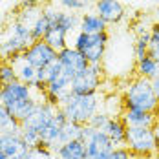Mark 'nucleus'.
<instances>
[{
	"instance_id": "obj_1",
	"label": "nucleus",
	"mask_w": 159,
	"mask_h": 159,
	"mask_svg": "<svg viewBox=\"0 0 159 159\" xmlns=\"http://www.w3.org/2000/svg\"><path fill=\"white\" fill-rule=\"evenodd\" d=\"M39 101H44V95L37 93L31 86H28L20 80L6 84L4 92H2V104L11 111V115L18 123H24L31 115V111L35 110Z\"/></svg>"
},
{
	"instance_id": "obj_2",
	"label": "nucleus",
	"mask_w": 159,
	"mask_h": 159,
	"mask_svg": "<svg viewBox=\"0 0 159 159\" xmlns=\"http://www.w3.org/2000/svg\"><path fill=\"white\" fill-rule=\"evenodd\" d=\"M121 95H123L125 108L143 110V111H150V113L159 115V101L156 93H154L150 79H144V77L130 79L126 82V86L123 88Z\"/></svg>"
},
{
	"instance_id": "obj_3",
	"label": "nucleus",
	"mask_w": 159,
	"mask_h": 159,
	"mask_svg": "<svg viewBox=\"0 0 159 159\" xmlns=\"http://www.w3.org/2000/svg\"><path fill=\"white\" fill-rule=\"evenodd\" d=\"M102 101H104V93H101V92L86 93V95L70 93L61 102V110L68 117V121H73L79 125H88L92 115L102 110Z\"/></svg>"
},
{
	"instance_id": "obj_4",
	"label": "nucleus",
	"mask_w": 159,
	"mask_h": 159,
	"mask_svg": "<svg viewBox=\"0 0 159 159\" xmlns=\"http://www.w3.org/2000/svg\"><path fill=\"white\" fill-rule=\"evenodd\" d=\"M33 42L35 40H33L31 35V28L13 20L6 30V39L0 42V59L2 61H11L15 55L24 53Z\"/></svg>"
},
{
	"instance_id": "obj_5",
	"label": "nucleus",
	"mask_w": 159,
	"mask_h": 159,
	"mask_svg": "<svg viewBox=\"0 0 159 159\" xmlns=\"http://www.w3.org/2000/svg\"><path fill=\"white\" fill-rule=\"evenodd\" d=\"M108 42H110L108 31L95 33V35H88V33L79 31L73 39V48L80 51L90 64H102Z\"/></svg>"
},
{
	"instance_id": "obj_6",
	"label": "nucleus",
	"mask_w": 159,
	"mask_h": 159,
	"mask_svg": "<svg viewBox=\"0 0 159 159\" xmlns=\"http://www.w3.org/2000/svg\"><path fill=\"white\" fill-rule=\"evenodd\" d=\"M125 146L139 157H150L159 152V141L154 134V128H126Z\"/></svg>"
},
{
	"instance_id": "obj_7",
	"label": "nucleus",
	"mask_w": 159,
	"mask_h": 159,
	"mask_svg": "<svg viewBox=\"0 0 159 159\" xmlns=\"http://www.w3.org/2000/svg\"><path fill=\"white\" fill-rule=\"evenodd\" d=\"M82 143L86 150V159H108L111 150L115 148L102 130H95L88 125H84L82 130Z\"/></svg>"
},
{
	"instance_id": "obj_8",
	"label": "nucleus",
	"mask_w": 159,
	"mask_h": 159,
	"mask_svg": "<svg viewBox=\"0 0 159 159\" xmlns=\"http://www.w3.org/2000/svg\"><path fill=\"white\" fill-rule=\"evenodd\" d=\"M104 80V70L102 64H90L84 71L77 73L71 80V93L75 95H86L99 92Z\"/></svg>"
},
{
	"instance_id": "obj_9",
	"label": "nucleus",
	"mask_w": 159,
	"mask_h": 159,
	"mask_svg": "<svg viewBox=\"0 0 159 159\" xmlns=\"http://www.w3.org/2000/svg\"><path fill=\"white\" fill-rule=\"evenodd\" d=\"M30 152V146L20 135V130L0 134V159H24Z\"/></svg>"
},
{
	"instance_id": "obj_10",
	"label": "nucleus",
	"mask_w": 159,
	"mask_h": 159,
	"mask_svg": "<svg viewBox=\"0 0 159 159\" xmlns=\"http://www.w3.org/2000/svg\"><path fill=\"white\" fill-rule=\"evenodd\" d=\"M26 57V61L30 64H33L37 70H42V68H48L49 64H53L59 57V51L51 48L49 44H46L44 40H35L30 48L22 53Z\"/></svg>"
},
{
	"instance_id": "obj_11",
	"label": "nucleus",
	"mask_w": 159,
	"mask_h": 159,
	"mask_svg": "<svg viewBox=\"0 0 159 159\" xmlns=\"http://www.w3.org/2000/svg\"><path fill=\"white\" fill-rule=\"evenodd\" d=\"M42 13L48 18L49 26H57V28L64 30L66 33H71L75 30H79L80 16L77 13H71V11H66V9H57V6H53V4L44 6Z\"/></svg>"
},
{
	"instance_id": "obj_12",
	"label": "nucleus",
	"mask_w": 159,
	"mask_h": 159,
	"mask_svg": "<svg viewBox=\"0 0 159 159\" xmlns=\"http://www.w3.org/2000/svg\"><path fill=\"white\" fill-rule=\"evenodd\" d=\"M68 123V117L64 115V111L59 108L57 113L53 115V119L49 121V125L44 130H40V144L48 146L49 150H57L62 144V126Z\"/></svg>"
},
{
	"instance_id": "obj_13",
	"label": "nucleus",
	"mask_w": 159,
	"mask_h": 159,
	"mask_svg": "<svg viewBox=\"0 0 159 159\" xmlns=\"http://www.w3.org/2000/svg\"><path fill=\"white\" fill-rule=\"evenodd\" d=\"M57 61L62 64V68L71 75V77H75L77 73L84 71V70L90 66V62L86 61V57H84L80 51H77L73 46H68V48L61 49Z\"/></svg>"
},
{
	"instance_id": "obj_14",
	"label": "nucleus",
	"mask_w": 159,
	"mask_h": 159,
	"mask_svg": "<svg viewBox=\"0 0 159 159\" xmlns=\"http://www.w3.org/2000/svg\"><path fill=\"white\" fill-rule=\"evenodd\" d=\"M57 106H53V104H49L46 101H39L37 102V106H35V110L31 111V115L24 121V123H20V125H26V126H31L35 130H44V128L49 125V121L53 119V115L57 113Z\"/></svg>"
},
{
	"instance_id": "obj_15",
	"label": "nucleus",
	"mask_w": 159,
	"mask_h": 159,
	"mask_svg": "<svg viewBox=\"0 0 159 159\" xmlns=\"http://www.w3.org/2000/svg\"><path fill=\"white\" fill-rule=\"evenodd\" d=\"M95 13L106 24H121L126 18V9L119 0H102L95 4Z\"/></svg>"
},
{
	"instance_id": "obj_16",
	"label": "nucleus",
	"mask_w": 159,
	"mask_h": 159,
	"mask_svg": "<svg viewBox=\"0 0 159 159\" xmlns=\"http://www.w3.org/2000/svg\"><path fill=\"white\" fill-rule=\"evenodd\" d=\"M157 119L159 115L150 113V111H143V110L125 108V111L121 113V121L126 125V128H154Z\"/></svg>"
},
{
	"instance_id": "obj_17",
	"label": "nucleus",
	"mask_w": 159,
	"mask_h": 159,
	"mask_svg": "<svg viewBox=\"0 0 159 159\" xmlns=\"http://www.w3.org/2000/svg\"><path fill=\"white\" fill-rule=\"evenodd\" d=\"M9 62L13 64V68H15V73H16V80H20V82H24V84H28V86H33L35 84V80H37V68L30 64L26 61V57L20 53V55H15Z\"/></svg>"
},
{
	"instance_id": "obj_18",
	"label": "nucleus",
	"mask_w": 159,
	"mask_h": 159,
	"mask_svg": "<svg viewBox=\"0 0 159 159\" xmlns=\"http://www.w3.org/2000/svg\"><path fill=\"white\" fill-rule=\"evenodd\" d=\"M102 132L108 135V139L113 143V146H125V143H126V125L121 121V117H110L108 125L104 126Z\"/></svg>"
},
{
	"instance_id": "obj_19",
	"label": "nucleus",
	"mask_w": 159,
	"mask_h": 159,
	"mask_svg": "<svg viewBox=\"0 0 159 159\" xmlns=\"http://www.w3.org/2000/svg\"><path fill=\"white\" fill-rule=\"evenodd\" d=\"M106 22L97 15V13H90V11H84L80 15L79 20V31L88 33V35H95V33H102L106 31Z\"/></svg>"
},
{
	"instance_id": "obj_20",
	"label": "nucleus",
	"mask_w": 159,
	"mask_h": 159,
	"mask_svg": "<svg viewBox=\"0 0 159 159\" xmlns=\"http://www.w3.org/2000/svg\"><path fill=\"white\" fill-rule=\"evenodd\" d=\"M57 159H86V150L82 141H68L55 150Z\"/></svg>"
},
{
	"instance_id": "obj_21",
	"label": "nucleus",
	"mask_w": 159,
	"mask_h": 159,
	"mask_svg": "<svg viewBox=\"0 0 159 159\" xmlns=\"http://www.w3.org/2000/svg\"><path fill=\"white\" fill-rule=\"evenodd\" d=\"M46 44H49L55 51H61V49L68 48V33L57 28V26H49V30L46 31L44 39H42Z\"/></svg>"
},
{
	"instance_id": "obj_22",
	"label": "nucleus",
	"mask_w": 159,
	"mask_h": 159,
	"mask_svg": "<svg viewBox=\"0 0 159 159\" xmlns=\"http://www.w3.org/2000/svg\"><path fill=\"white\" fill-rule=\"evenodd\" d=\"M42 9L44 6H28V7H20L18 13H16L15 20L28 26V28H33V24L37 22V18L42 15Z\"/></svg>"
},
{
	"instance_id": "obj_23",
	"label": "nucleus",
	"mask_w": 159,
	"mask_h": 159,
	"mask_svg": "<svg viewBox=\"0 0 159 159\" xmlns=\"http://www.w3.org/2000/svg\"><path fill=\"white\" fill-rule=\"evenodd\" d=\"M102 110L106 111L110 117H121V113L125 111L123 95H119V93H108V95H104Z\"/></svg>"
},
{
	"instance_id": "obj_24",
	"label": "nucleus",
	"mask_w": 159,
	"mask_h": 159,
	"mask_svg": "<svg viewBox=\"0 0 159 159\" xmlns=\"http://www.w3.org/2000/svg\"><path fill=\"white\" fill-rule=\"evenodd\" d=\"M157 66L159 64L152 59V57H143V59H139V61H135V73H137V77H144V79H154V77H157Z\"/></svg>"
},
{
	"instance_id": "obj_25",
	"label": "nucleus",
	"mask_w": 159,
	"mask_h": 159,
	"mask_svg": "<svg viewBox=\"0 0 159 159\" xmlns=\"http://www.w3.org/2000/svg\"><path fill=\"white\" fill-rule=\"evenodd\" d=\"M82 130H84V125L68 121L62 126V144L68 141H82Z\"/></svg>"
},
{
	"instance_id": "obj_26",
	"label": "nucleus",
	"mask_w": 159,
	"mask_h": 159,
	"mask_svg": "<svg viewBox=\"0 0 159 159\" xmlns=\"http://www.w3.org/2000/svg\"><path fill=\"white\" fill-rule=\"evenodd\" d=\"M11 130H20V123L11 115V111L0 102V134L2 132H11Z\"/></svg>"
},
{
	"instance_id": "obj_27",
	"label": "nucleus",
	"mask_w": 159,
	"mask_h": 159,
	"mask_svg": "<svg viewBox=\"0 0 159 159\" xmlns=\"http://www.w3.org/2000/svg\"><path fill=\"white\" fill-rule=\"evenodd\" d=\"M53 6H61L66 11L77 13V11H86L90 6V0H49Z\"/></svg>"
},
{
	"instance_id": "obj_28",
	"label": "nucleus",
	"mask_w": 159,
	"mask_h": 159,
	"mask_svg": "<svg viewBox=\"0 0 159 159\" xmlns=\"http://www.w3.org/2000/svg\"><path fill=\"white\" fill-rule=\"evenodd\" d=\"M20 135H22V139L26 141V144H28L30 148L40 144V132L35 130V128H31V126L20 125Z\"/></svg>"
},
{
	"instance_id": "obj_29",
	"label": "nucleus",
	"mask_w": 159,
	"mask_h": 159,
	"mask_svg": "<svg viewBox=\"0 0 159 159\" xmlns=\"http://www.w3.org/2000/svg\"><path fill=\"white\" fill-rule=\"evenodd\" d=\"M16 80V73H15V68L9 61H2L0 59V82L6 86V84H11Z\"/></svg>"
},
{
	"instance_id": "obj_30",
	"label": "nucleus",
	"mask_w": 159,
	"mask_h": 159,
	"mask_svg": "<svg viewBox=\"0 0 159 159\" xmlns=\"http://www.w3.org/2000/svg\"><path fill=\"white\" fill-rule=\"evenodd\" d=\"M24 159H57V157H55L53 150H49L48 146H44V144H39V146L30 148L28 156Z\"/></svg>"
},
{
	"instance_id": "obj_31",
	"label": "nucleus",
	"mask_w": 159,
	"mask_h": 159,
	"mask_svg": "<svg viewBox=\"0 0 159 159\" xmlns=\"http://www.w3.org/2000/svg\"><path fill=\"white\" fill-rule=\"evenodd\" d=\"M48 30H49V22H48V18L44 16V13H42V15L37 18V22L33 24V28H31L33 40H42Z\"/></svg>"
},
{
	"instance_id": "obj_32",
	"label": "nucleus",
	"mask_w": 159,
	"mask_h": 159,
	"mask_svg": "<svg viewBox=\"0 0 159 159\" xmlns=\"http://www.w3.org/2000/svg\"><path fill=\"white\" fill-rule=\"evenodd\" d=\"M148 46H150V35H144V37H137L135 42H134V55H135V61L143 59L148 55Z\"/></svg>"
},
{
	"instance_id": "obj_33",
	"label": "nucleus",
	"mask_w": 159,
	"mask_h": 159,
	"mask_svg": "<svg viewBox=\"0 0 159 159\" xmlns=\"http://www.w3.org/2000/svg\"><path fill=\"white\" fill-rule=\"evenodd\" d=\"M108 121H110V115L104 110H99L95 115H92V119L88 121V126L95 128V130H104V126L108 125Z\"/></svg>"
},
{
	"instance_id": "obj_34",
	"label": "nucleus",
	"mask_w": 159,
	"mask_h": 159,
	"mask_svg": "<svg viewBox=\"0 0 159 159\" xmlns=\"http://www.w3.org/2000/svg\"><path fill=\"white\" fill-rule=\"evenodd\" d=\"M108 159H134V154L126 146H115L111 150V154L108 156Z\"/></svg>"
},
{
	"instance_id": "obj_35",
	"label": "nucleus",
	"mask_w": 159,
	"mask_h": 159,
	"mask_svg": "<svg viewBox=\"0 0 159 159\" xmlns=\"http://www.w3.org/2000/svg\"><path fill=\"white\" fill-rule=\"evenodd\" d=\"M150 26L152 24H146L144 20H139V22L134 24L132 31L135 33V37H144V35H150Z\"/></svg>"
},
{
	"instance_id": "obj_36",
	"label": "nucleus",
	"mask_w": 159,
	"mask_h": 159,
	"mask_svg": "<svg viewBox=\"0 0 159 159\" xmlns=\"http://www.w3.org/2000/svg\"><path fill=\"white\" fill-rule=\"evenodd\" d=\"M148 57H152L159 64V42H150V46H148Z\"/></svg>"
},
{
	"instance_id": "obj_37",
	"label": "nucleus",
	"mask_w": 159,
	"mask_h": 159,
	"mask_svg": "<svg viewBox=\"0 0 159 159\" xmlns=\"http://www.w3.org/2000/svg\"><path fill=\"white\" fill-rule=\"evenodd\" d=\"M150 42H159V22H152L150 26Z\"/></svg>"
},
{
	"instance_id": "obj_38",
	"label": "nucleus",
	"mask_w": 159,
	"mask_h": 159,
	"mask_svg": "<svg viewBox=\"0 0 159 159\" xmlns=\"http://www.w3.org/2000/svg\"><path fill=\"white\" fill-rule=\"evenodd\" d=\"M20 7H28V6H42V0H16Z\"/></svg>"
},
{
	"instance_id": "obj_39",
	"label": "nucleus",
	"mask_w": 159,
	"mask_h": 159,
	"mask_svg": "<svg viewBox=\"0 0 159 159\" xmlns=\"http://www.w3.org/2000/svg\"><path fill=\"white\" fill-rule=\"evenodd\" d=\"M152 88H154V93H156V97H157V101H159V77L152 79Z\"/></svg>"
},
{
	"instance_id": "obj_40",
	"label": "nucleus",
	"mask_w": 159,
	"mask_h": 159,
	"mask_svg": "<svg viewBox=\"0 0 159 159\" xmlns=\"http://www.w3.org/2000/svg\"><path fill=\"white\" fill-rule=\"evenodd\" d=\"M154 134H156V137H157V141H159V119H157V123L154 125Z\"/></svg>"
},
{
	"instance_id": "obj_41",
	"label": "nucleus",
	"mask_w": 159,
	"mask_h": 159,
	"mask_svg": "<svg viewBox=\"0 0 159 159\" xmlns=\"http://www.w3.org/2000/svg\"><path fill=\"white\" fill-rule=\"evenodd\" d=\"M154 22H159V6H157V9H156V13H154Z\"/></svg>"
},
{
	"instance_id": "obj_42",
	"label": "nucleus",
	"mask_w": 159,
	"mask_h": 159,
	"mask_svg": "<svg viewBox=\"0 0 159 159\" xmlns=\"http://www.w3.org/2000/svg\"><path fill=\"white\" fill-rule=\"evenodd\" d=\"M2 92H4V84L0 82V102H2Z\"/></svg>"
},
{
	"instance_id": "obj_43",
	"label": "nucleus",
	"mask_w": 159,
	"mask_h": 159,
	"mask_svg": "<svg viewBox=\"0 0 159 159\" xmlns=\"http://www.w3.org/2000/svg\"><path fill=\"white\" fill-rule=\"evenodd\" d=\"M90 2H95V4H97V2H102V0H90Z\"/></svg>"
},
{
	"instance_id": "obj_44",
	"label": "nucleus",
	"mask_w": 159,
	"mask_h": 159,
	"mask_svg": "<svg viewBox=\"0 0 159 159\" xmlns=\"http://www.w3.org/2000/svg\"><path fill=\"white\" fill-rule=\"evenodd\" d=\"M157 77H159V66H157Z\"/></svg>"
}]
</instances>
